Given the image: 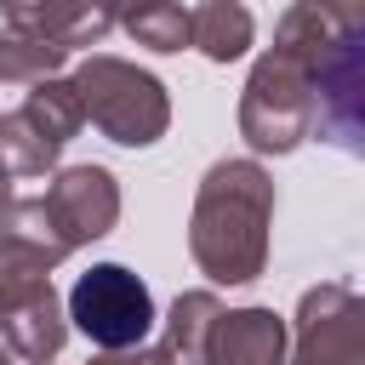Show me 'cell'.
Returning <instances> with one entry per match:
<instances>
[{"mask_svg": "<svg viewBox=\"0 0 365 365\" xmlns=\"http://www.w3.org/2000/svg\"><path fill=\"white\" fill-rule=\"evenodd\" d=\"M68 319L97 342V348H137L154 331V297L125 262H97L74 279L68 291Z\"/></svg>", "mask_w": 365, "mask_h": 365, "instance_id": "obj_5", "label": "cell"}, {"mask_svg": "<svg viewBox=\"0 0 365 365\" xmlns=\"http://www.w3.org/2000/svg\"><path fill=\"white\" fill-rule=\"evenodd\" d=\"M0 336L29 365H51L68 342V314L51 291V262L6 234H0Z\"/></svg>", "mask_w": 365, "mask_h": 365, "instance_id": "obj_4", "label": "cell"}, {"mask_svg": "<svg viewBox=\"0 0 365 365\" xmlns=\"http://www.w3.org/2000/svg\"><path fill=\"white\" fill-rule=\"evenodd\" d=\"M291 331L274 308H222L211 336V365H285Z\"/></svg>", "mask_w": 365, "mask_h": 365, "instance_id": "obj_10", "label": "cell"}, {"mask_svg": "<svg viewBox=\"0 0 365 365\" xmlns=\"http://www.w3.org/2000/svg\"><path fill=\"white\" fill-rule=\"evenodd\" d=\"M0 365H11V348H6V342H0Z\"/></svg>", "mask_w": 365, "mask_h": 365, "instance_id": "obj_19", "label": "cell"}, {"mask_svg": "<svg viewBox=\"0 0 365 365\" xmlns=\"http://www.w3.org/2000/svg\"><path fill=\"white\" fill-rule=\"evenodd\" d=\"M285 365H365V291H348L336 279L308 285Z\"/></svg>", "mask_w": 365, "mask_h": 365, "instance_id": "obj_6", "label": "cell"}, {"mask_svg": "<svg viewBox=\"0 0 365 365\" xmlns=\"http://www.w3.org/2000/svg\"><path fill=\"white\" fill-rule=\"evenodd\" d=\"M222 319V297L217 291H182L165 314V348L177 365H211V336Z\"/></svg>", "mask_w": 365, "mask_h": 365, "instance_id": "obj_11", "label": "cell"}, {"mask_svg": "<svg viewBox=\"0 0 365 365\" xmlns=\"http://www.w3.org/2000/svg\"><path fill=\"white\" fill-rule=\"evenodd\" d=\"M120 29L137 46H148V51H182V46H194V11H182L177 0H137L120 17Z\"/></svg>", "mask_w": 365, "mask_h": 365, "instance_id": "obj_13", "label": "cell"}, {"mask_svg": "<svg viewBox=\"0 0 365 365\" xmlns=\"http://www.w3.org/2000/svg\"><path fill=\"white\" fill-rule=\"evenodd\" d=\"M314 6H319L342 34H348V29H365V0H314Z\"/></svg>", "mask_w": 365, "mask_h": 365, "instance_id": "obj_16", "label": "cell"}, {"mask_svg": "<svg viewBox=\"0 0 365 365\" xmlns=\"http://www.w3.org/2000/svg\"><path fill=\"white\" fill-rule=\"evenodd\" d=\"M103 6H108V11H114V17H125V11H131V6H137V0H103Z\"/></svg>", "mask_w": 365, "mask_h": 365, "instance_id": "obj_18", "label": "cell"}, {"mask_svg": "<svg viewBox=\"0 0 365 365\" xmlns=\"http://www.w3.org/2000/svg\"><path fill=\"white\" fill-rule=\"evenodd\" d=\"M74 86H80V103H86V120L120 143V148H148L165 137L171 125V97L165 86L125 63V57H108V51H91L80 68H74Z\"/></svg>", "mask_w": 365, "mask_h": 365, "instance_id": "obj_3", "label": "cell"}, {"mask_svg": "<svg viewBox=\"0 0 365 365\" xmlns=\"http://www.w3.org/2000/svg\"><path fill=\"white\" fill-rule=\"evenodd\" d=\"M91 365H177V359H171L165 342H160V348H143V342H137V348H103Z\"/></svg>", "mask_w": 365, "mask_h": 365, "instance_id": "obj_15", "label": "cell"}, {"mask_svg": "<svg viewBox=\"0 0 365 365\" xmlns=\"http://www.w3.org/2000/svg\"><path fill=\"white\" fill-rule=\"evenodd\" d=\"M46 211L57 222V234L68 240V251L114 234L120 222V182L108 165H63L51 182H46Z\"/></svg>", "mask_w": 365, "mask_h": 365, "instance_id": "obj_7", "label": "cell"}, {"mask_svg": "<svg viewBox=\"0 0 365 365\" xmlns=\"http://www.w3.org/2000/svg\"><path fill=\"white\" fill-rule=\"evenodd\" d=\"M0 23L29 40L74 51V46H97L120 17L103 0H0Z\"/></svg>", "mask_w": 365, "mask_h": 365, "instance_id": "obj_9", "label": "cell"}, {"mask_svg": "<svg viewBox=\"0 0 365 365\" xmlns=\"http://www.w3.org/2000/svg\"><path fill=\"white\" fill-rule=\"evenodd\" d=\"M251 40H257V23H251V11L240 0H205V6H194V51L200 57L234 63V57L251 51Z\"/></svg>", "mask_w": 365, "mask_h": 365, "instance_id": "obj_12", "label": "cell"}, {"mask_svg": "<svg viewBox=\"0 0 365 365\" xmlns=\"http://www.w3.org/2000/svg\"><path fill=\"white\" fill-rule=\"evenodd\" d=\"M6 205H11V171L0 165V211H6Z\"/></svg>", "mask_w": 365, "mask_h": 365, "instance_id": "obj_17", "label": "cell"}, {"mask_svg": "<svg viewBox=\"0 0 365 365\" xmlns=\"http://www.w3.org/2000/svg\"><path fill=\"white\" fill-rule=\"evenodd\" d=\"M314 120H319V68L268 46L240 91V137L257 154H291L302 137H314Z\"/></svg>", "mask_w": 365, "mask_h": 365, "instance_id": "obj_2", "label": "cell"}, {"mask_svg": "<svg viewBox=\"0 0 365 365\" xmlns=\"http://www.w3.org/2000/svg\"><path fill=\"white\" fill-rule=\"evenodd\" d=\"M336 148L365 160V29H348L319 68V120Z\"/></svg>", "mask_w": 365, "mask_h": 365, "instance_id": "obj_8", "label": "cell"}, {"mask_svg": "<svg viewBox=\"0 0 365 365\" xmlns=\"http://www.w3.org/2000/svg\"><path fill=\"white\" fill-rule=\"evenodd\" d=\"M0 234H6V240H17V245H29V251H40L51 268L74 257V251H68V240L57 234V222H51V211H46V200H40V194H34V200H11V205L0 211Z\"/></svg>", "mask_w": 365, "mask_h": 365, "instance_id": "obj_14", "label": "cell"}, {"mask_svg": "<svg viewBox=\"0 0 365 365\" xmlns=\"http://www.w3.org/2000/svg\"><path fill=\"white\" fill-rule=\"evenodd\" d=\"M274 177L257 160H217L188 211V257L217 285H251L268 268Z\"/></svg>", "mask_w": 365, "mask_h": 365, "instance_id": "obj_1", "label": "cell"}]
</instances>
